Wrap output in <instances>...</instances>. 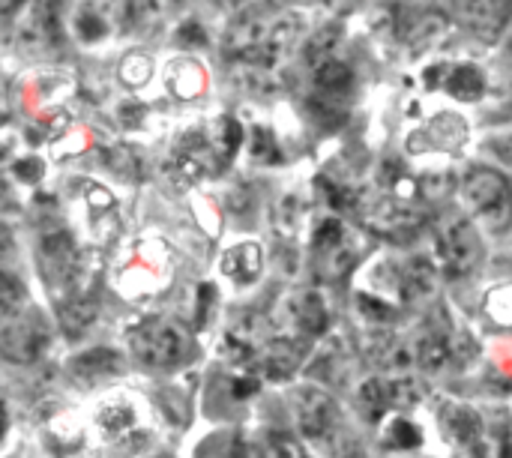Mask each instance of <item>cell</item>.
Instances as JSON below:
<instances>
[{
	"instance_id": "obj_4",
	"label": "cell",
	"mask_w": 512,
	"mask_h": 458,
	"mask_svg": "<svg viewBox=\"0 0 512 458\" xmlns=\"http://www.w3.org/2000/svg\"><path fill=\"white\" fill-rule=\"evenodd\" d=\"M462 201L480 231L501 234L512 225V183L489 165H477L462 177Z\"/></svg>"
},
{
	"instance_id": "obj_8",
	"label": "cell",
	"mask_w": 512,
	"mask_h": 458,
	"mask_svg": "<svg viewBox=\"0 0 512 458\" xmlns=\"http://www.w3.org/2000/svg\"><path fill=\"white\" fill-rule=\"evenodd\" d=\"M312 249H315L318 273L324 279H339L342 273L351 270V264L357 258L354 246H351V237H348V231H345V225L339 219H324L318 225Z\"/></svg>"
},
{
	"instance_id": "obj_3",
	"label": "cell",
	"mask_w": 512,
	"mask_h": 458,
	"mask_svg": "<svg viewBox=\"0 0 512 458\" xmlns=\"http://www.w3.org/2000/svg\"><path fill=\"white\" fill-rule=\"evenodd\" d=\"M129 342V351L132 357L144 366V369H153V372H171V369H180L183 363L192 360L195 354V342L192 336L168 321V318H147L141 324H135L126 336Z\"/></svg>"
},
{
	"instance_id": "obj_5",
	"label": "cell",
	"mask_w": 512,
	"mask_h": 458,
	"mask_svg": "<svg viewBox=\"0 0 512 458\" xmlns=\"http://www.w3.org/2000/svg\"><path fill=\"white\" fill-rule=\"evenodd\" d=\"M435 258L450 279L471 276L483 261V231L468 213H450L435 231Z\"/></svg>"
},
{
	"instance_id": "obj_19",
	"label": "cell",
	"mask_w": 512,
	"mask_h": 458,
	"mask_svg": "<svg viewBox=\"0 0 512 458\" xmlns=\"http://www.w3.org/2000/svg\"><path fill=\"white\" fill-rule=\"evenodd\" d=\"M168 81H171V90L177 93V96H198L201 93V87H204V72H201V66L198 63H192V60H177L174 66H171V72H168Z\"/></svg>"
},
{
	"instance_id": "obj_23",
	"label": "cell",
	"mask_w": 512,
	"mask_h": 458,
	"mask_svg": "<svg viewBox=\"0 0 512 458\" xmlns=\"http://www.w3.org/2000/svg\"><path fill=\"white\" fill-rule=\"evenodd\" d=\"M123 78L132 84V87H138V84H144L147 78H150V57H141V54H132L126 63H123Z\"/></svg>"
},
{
	"instance_id": "obj_14",
	"label": "cell",
	"mask_w": 512,
	"mask_h": 458,
	"mask_svg": "<svg viewBox=\"0 0 512 458\" xmlns=\"http://www.w3.org/2000/svg\"><path fill=\"white\" fill-rule=\"evenodd\" d=\"M72 375L81 381H96V378H111V375H123V360L111 351V348H96L90 354H81L78 360L69 363Z\"/></svg>"
},
{
	"instance_id": "obj_22",
	"label": "cell",
	"mask_w": 512,
	"mask_h": 458,
	"mask_svg": "<svg viewBox=\"0 0 512 458\" xmlns=\"http://www.w3.org/2000/svg\"><path fill=\"white\" fill-rule=\"evenodd\" d=\"M165 6H168V0H129V12H132V18H135V21H141L144 27H153V24L162 18Z\"/></svg>"
},
{
	"instance_id": "obj_2",
	"label": "cell",
	"mask_w": 512,
	"mask_h": 458,
	"mask_svg": "<svg viewBox=\"0 0 512 458\" xmlns=\"http://www.w3.org/2000/svg\"><path fill=\"white\" fill-rule=\"evenodd\" d=\"M300 18L276 6H246L234 15L228 27V51L258 69H270L297 42Z\"/></svg>"
},
{
	"instance_id": "obj_30",
	"label": "cell",
	"mask_w": 512,
	"mask_h": 458,
	"mask_svg": "<svg viewBox=\"0 0 512 458\" xmlns=\"http://www.w3.org/2000/svg\"><path fill=\"white\" fill-rule=\"evenodd\" d=\"M156 458H168V456H156Z\"/></svg>"
},
{
	"instance_id": "obj_28",
	"label": "cell",
	"mask_w": 512,
	"mask_h": 458,
	"mask_svg": "<svg viewBox=\"0 0 512 458\" xmlns=\"http://www.w3.org/2000/svg\"><path fill=\"white\" fill-rule=\"evenodd\" d=\"M390 458H423V456H408V453H396V456Z\"/></svg>"
},
{
	"instance_id": "obj_11",
	"label": "cell",
	"mask_w": 512,
	"mask_h": 458,
	"mask_svg": "<svg viewBox=\"0 0 512 458\" xmlns=\"http://www.w3.org/2000/svg\"><path fill=\"white\" fill-rule=\"evenodd\" d=\"M444 426L453 432V438L459 441V447H465L471 456L489 458L492 453H504V444H498V441L489 435L486 420H483L474 408L453 405L450 414L444 417Z\"/></svg>"
},
{
	"instance_id": "obj_18",
	"label": "cell",
	"mask_w": 512,
	"mask_h": 458,
	"mask_svg": "<svg viewBox=\"0 0 512 458\" xmlns=\"http://www.w3.org/2000/svg\"><path fill=\"white\" fill-rule=\"evenodd\" d=\"M96 318V300L93 297H75L60 309V324L69 336H81Z\"/></svg>"
},
{
	"instance_id": "obj_26",
	"label": "cell",
	"mask_w": 512,
	"mask_h": 458,
	"mask_svg": "<svg viewBox=\"0 0 512 458\" xmlns=\"http://www.w3.org/2000/svg\"><path fill=\"white\" fill-rule=\"evenodd\" d=\"M171 6H186V3H192V0H168Z\"/></svg>"
},
{
	"instance_id": "obj_1",
	"label": "cell",
	"mask_w": 512,
	"mask_h": 458,
	"mask_svg": "<svg viewBox=\"0 0 512 458\" xmlns=\"http://www.w3.org/2000/svg\"><path fill=\"white\" fill-rule=\"evenodd\" d=\"M291 414L300 441L315 458H348L357 450L351 423L333 393L303 384L291 393Z\"/></svg>"
},
{
	"instance_id": "obj_16",
	"label": "cell",
	"mask_w": 512,
	"mask_h": 458,
	"mask_svg": "<svg viewBox=\"0 0 512 458\" xmlns=\"http://www.w3.org/2000/svg\"><path fill=\"white\" fill-rule=\"evenodd\" d=\"M447 90L456 96V99H465V102H474L483 96L486 90V78L483 72L474 66V63H459V66H450V75H447Z\"/></svg>"
},
{
	"instance_id": "obj_29",
	"label": "cell",
	"mask_w": 512,
	"mask_h": 458,
	"mask_svg": "<svg viewBox=\"0 0 512 458\" xmlns=\"http://www.w3.org/2000/svg\"><path fill=\"white\" fill-rule=\"evenodd\" d=\"M225 3H228V6H240L243 0H225Z\"/></svg>"
},
{
	"instance_id": "obj_25",
	"label": "cell",
	"mask_w": 512,
	"mask_h": 458,
	"mask_svg": "<svg viewBox=\"0 0 512 458\" xmlns=\"http://www.w3.org/2000/svg\"><path fill=\"white\" fill-rule=\"evenodd\" d=\"M0 6H3V12H6V15H15V9H18V6H24V0H0Z\"/></svg>"
},
{
	"instance_id": "obj_15",
	"label": "cell",
	"mask_w": 512,
	"mask_h": 458,
	"mask_svg": "<svg viewBox=\"0 0 512 458\" xmlns=\"http://www.w3.org/2000/svg\"><path fill=\"white\" fill-rule=\"evenodd\" d=\"M291 321H294L306 336L324 333V327H327V306H324L321 294H312V291L297 294V297L291 300Z\"/></svg>"
},
{
	"instance_id": "obj_24",
	"label": "cell",
	"mask_w": 512,
	"mask_h": 458,
	"mask_svg": "<svg viewBox=\"0 0 512 458\" xmlns=\"http://www.w3.org/2000/svg\"><path fill=\"white\" fill-rule=\"evenodd\" d=\"M489 147H492V153H498V159H501V162H507V165L512 168V129L510 132H504L501 138H495Z\"/></svg>"
},
{
	"instance_id": "obj_21",
	"label": "cell",
	"mask_w": 512,
	"mask_h": 458,
	"mask_svg": "<svg viewBox=\"0 0 512 458\" xmlns=\"http://www.w3.org/2000/svg\"><path fill=\"white\" fill-rule=\"evenodd\" d=\"M96 423H99L105 432H123V429L135 426V411H132L126 402H108V405L99 408Z\"/></svg>"
},
{
	"instance_id": "obj_7",
	"label": "cell",
	"mask_w": 512,
	"mask_h": 458,
	"mask_svg": "<svg viewBox=\"0 0 512 458\" xmlns=\"http://www.w3.org/2000/svg\"><path fill=\"white\" fill-rule=\"evenodd\" d=\"M354 96V69L339 60L336 54L321 57L312 63V105L318 111H345Z\"/></svg>"
},
{
	"instance_id": "obj_12",
	"label": "cell",
	"mask_w": 512,
	"mask_h": 458,
	"mask_svg": "<svg viewBox=\"0 0 512 458\" xmlns=\"http://www.w3.org/2000/svg\"><path fill=\"white\" fill-rule=\"evenodd\" d=\"M414 348H417V366L429 375H441L456 360V336L447 327V321L429 324L426 333L414 342Z\"/></svg>"
},
{
	"instance_id": "obj_20",
	"label": "cell",
	"mask_w": 512,
	"mask_h": 458,
	"mask_svg": "<svg viewBox=\"0 0 512 458\" xmlns=\"http://www.w3.org/2000/svg\"><path fill=\"white\" fill-rule=\"evenodd\" d=\"M258 458H309V450L291 432H270L258 447Z\"/></svg>"
},
{
	"instance_id": "obj_9",
	"label": "cell",
	"mask_w": 512,
	"mask_h": 458,
	"mask_svg": "<svg viewBox=\"0 0 512 458\" xmlns=\"http://www.w3.org/2000/svg\"><path fill=\"white\" fill-rule=\"evenodd\" d=\"M441 264L432 255H411L402 267H399V297L408 306H429L438 297L441 288Z\"/></svg>"
},
{
	"instance_id": "obj_13",
	"label": "cell",
	"mask_w": 512,
	"mask_h": 458,
	"mask_svg": "<svg viewBox=\"0 0 512 458\" xmlns=\"http://www.w3.org/2000/svg\"><path fill=\"white\" fill-rule=\"evenodd\" d=\"M222 273L237 285H252L261 276V249L255 243H240L225 252Z\"/></svg>"
},
{
	"instance_id": "obj_6",
	"label": "cell",
	"mask_w": 512,
	"mask_h": 458,
	"mask_svg": "<svg viewBox=\"0 0 512 458\" xmlns=\"http://www.w3.org/2000/svg\"><path fill=\"white\" fill-rule=\"evenodd\" d=\"M51 342L48 324L42 318L39 309L33 306H21L12 315H3V333H0V345H3V357L9 363H33L45 354Z\"/></svg>"
},
{
	"instance_id": "obj_10",
	"label": "cell",
	"mask_w": 512,
	"mask_h": 458,
	"mask_svg": "<svg viewBox=\"0 0 512 458\" xmlns=\"http://www.w3.org/2000/svg\"><path fill=\"white\" fill-rule=\"evenodd\" d=\"M453 12L477 39H498L512 18V0H453Z\"/></svg>"
},
{
	"instance_id": "obj_27",
	"label": "cell",
	"mask_w": 512,
	"mask_h": 458,
	"mask_svg": "<svg viewBox=\"0 0 512 458\" xmlns=\"http://www.w3.org/2000/svg\"><path fill=\"white\" fill-rule=\"evenodd\" d=\"M507 54H510V60H512V30H510V39H507Z\"/></svg>"
},
{
	"instance_id": "obj_17",
	"label": "cell",
	"mask_w": 512,
	"mask_h": 458,
	"mask_svg": "<svg viewBox=\"0 0 512 458\" xmlns=\"http://www.w3.org/2000/svg\"><path fill=\"white\" fill-rule=\"evenodd\" d=\"M198 458H258V453L237 432H219L201 444Z\"/></svg>"
}]
</instances>
